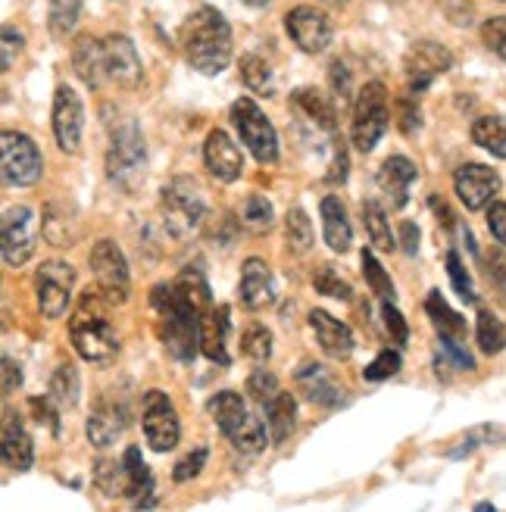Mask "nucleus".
I'll return each instance as SVG.
<instances>
[{"instance_id":"obj_1","label":"nucleus","mask_w":506,"mask_h":512,"mask_svg":"<svg viewBox=\"0 0 506 512\" xmlns=\"http://www.w3.org/2000/svg\"><path fill=\"white\" fill-rule=\"evenodd\" d=\"M185 60L204 75H219L232 63V25L216 7H200L182 25Z\"/></svg>"},{"instance_id":"obj_2","label":"nucleus","mask_w":506,"mask_h":512,"mask_svg":"<svg viewBox=\"0 0 506 512\" xmlns=\"http://www.w3.org/2000/svg\"><path fill=\"white\" fill-rule=\"evenodd\" d=\"M150 303H154V310L160 316V338L169 356L179 363H191L197 356V319L200 316L175 294L172 281L169 285H154Z\"/></svg>"},{"instance_id":"obj_3","label":"nucleus","mask_w":506,"mask_h":512,"mask_svg":"<svg viewBox=\"0 0 506 512\" xmlns=\"http://www.w3.org/2000/svg\"><path fill=\"white\" fill-rule=\"evenodd\" d=\"M160 210H163L166 232L175 241H188L200 232V225H204V219H207L204 188L197 185V178H188V175L172 178V182L163 188Z\"/></svg>"},{"instance_id":"obj_4","label":"nucleus","mask_w":506,"mask_h":512,"mask_svg":"<svg viewBox=\"0 0 506 512\" xmlns=\"http://www.w3.org/2000/svg\"><path fill=\"white\" fill-rule=\"evenodd\" d=\"M147 172V147L135 119L110 122V150H107V175L122 191H135Z\"/></svg>"},{"instance_id":"obj_5","label":"nucleus","mask_w":506,"mask_h":512,"mask_svg":"<svg viewBox=\"0 0 506 512\" xmlns=\"http://www.w3.org/2000/svg\"><path fill=\"white\" fill-rule=\"evenodd\" d=\"M69 338H72L75 353H79L82 360H88V363H97V366L113 363V360H116V353H119V338H116V331H113V325L104 319V313H100L97 306H94L91 291L82 297L79 313H75L72 322H69Z\"/></svg>"},{"instance_id":"obj_6","label":"nucleus","mask_w":506,"mask_h":512,"mask_svg":"<svg viewBox=\"0 0 506 512\" xmlns=\"http://www.w3.org/2000/svg\"><path fill=\"white\" fill-rule=\"evenodd\" d=\"M210 416L219 425V431L232 441L235 450L241 453H260L266 447V428L260 419L247 413V403L235 391H219L210 403Z\"/></svg>"},{"instance_id":"obj_7","label":"nucleus","mask_w":506,"mask_h":512,"mask_svg":"<svg viewBox=\"0 0 506 512\" xmlns=\"http://www.w3.org/2000/svg\"><path fill=\"white\" fill-rule=\"evenodd\" d=\"M388 119H391L388 88L382 82L363 85L357 94V104H353V128H350L357 150H363V153L375 150V144L388 132Z\"/></svg>"},{"instance_id":"obj_8","label":"nucleus","mask_w":506,"mask_h":512,"mask_svg":"<svg viewBox=\"0 0 506 512\" xmlns=\"http://www.w3.org/2000/svg\"><path fill=\"white\" fill-rule=\"evenodd\" d=\"M44 172L38 144L22 132H0V185L32 188Z\"/></svg>"},{"instance_id":"obj_9","label":"nucleus","mask_w":506,"mask_h":512,"mask_svg":"<svg viewBox=\"0 0 506 512\" xmlns=\"http://www.w3.org/2000/svg\"><path fill=\"white\" fill-rule=\"evenodd\" d=\"M232 122L241 135V144L253 153V160L272 166L278 160V135L269 116L257 107V100L241 97L232 104Z\"/></svg>"},{"instance_id":"obj_10","label":"nucleus","mask_w":506,"mask_h":512,"mask_svg":"<svg viewBox=\"0 0 506 512\" xmlns=\"http://www.w3.org/2000/svg\"><path fill=\"white\" fill-rule=\"evenodd\" d=\"M91 272L97 278V294L113 306L129 300V263L116 241H97L91 250Z\"/></svg>"},{"instance_id":"obj_11","label":"nucleus","mask_w":506,"mask_h":512,"mask_svg":"<svg viewBox=\"0 0 506 512\" xmlns=\"http://www.w3.org/2000/svg\"><path fill=\"white\" fill-rule=\"evenodd\" d=\"M38 247V219L29 207H10L0 213V253L10 266H25Z\"/></svg>"},{"instance_id":"obj_12","label":"nucleus","mask_w":506,"mask_h":512,"mask_svg":"<svg viewBox=\"0 0 506 512\" xmlns=\"http://www.w3.org/2000/svg\"><path fill=\"white\" fill-rule=\"evenodd\" d=\"M141 425H144V438L150 444V450L166 453L179 444L182 438V425H179V413H175L172 400L163 391H147L141 400Z\"/></svg>"},{"instance_id":"obj_13","label":"nucleus","mask_w":506,"mask_h":512,"mask_svg":"<svg viewBox=\"0 0 506 512\" xmlns=\"http://www.w3.org/2000/svg\"><path fill=\"white\" fill-rule=\"evenodd\" d=\"M75 288V269L63 260H47L35 272V291H38V310L44 319H63Z\"/></svg>"},{"instance_id":"obj_14","label":"nucleus","mask_w":506,"mask_h":512,"mask_svg":"<svg viewBox=\"0 0 506 512\" xmlns=\"http://www.w3.org/2000/svg\"><path fill=\"white\" fill-rule=\"evenodd\" d=\"M285 29L291 35V41L303 50V54H322V50L332 44V19H328L322 10L300 4L285 16Z\"/></svg>"},{"instance_id":"obj_15","label":"nucleus","mask_w":506,"mask_h":512,"mask_svg":"<svg viewBox=\"0 0 506 512\" xmlns=\"http://www.w3.org/2000/svg\"><path fill=\"white\" fill-rule=\"evenodd\" d=\"M453 66V54L438 44V41H419L407 50V60H403V69H407V82L410 91H425L438 75H444Z\"/></svg>"},{"instance_id":"obj_16","label":"nucleus","mask_w":506,"mask_h":512,"mask_svg":"<svg viewBox=\"0 0 506 512\" xmlns=\"http://www.w3.org/2000/svg\"><path fill=\"white\" fill-rule=\"evenodd\" d=\"M104 47V72L107 79L116 82L125 91H135L144 79V66L138 57V47L132 44V38L125 35H110L107 41H100Z\"/></svg>"},{"instance_id":"obj_17","label":"nucleus","mask_w":506,"mask_h":512,"mask_svg":"<svg viewBox=\"0 0 506 512\" xmlns=\"http://www.w3.org/2000/svg\"><path fill=\"white\" fill-rule=\"evenodd\" d=\"M82 132H85V107L79 94L69 85H60L54 94V138L60 150L75 153L82 147Z\"/></svg>"},{"instance_id":"obj_18","label":"nucleus","mask_w":506,"mask_h":512,"mask_svg":"<svg viewBox=\"0 0 506 512\" xmlns=\"http://www.w3.org/2000/svg\"><path fill=\"white\" fill-rule=\"evenodd\" d=\"M453 188H457V197L463 200L466 210H482L497 194L500 178L494 169H488L482 163H463L457 169V175H453Z\"/></svg>"},{"instance_id":"obj_19","label":"nucleus","mask_w":506,"mask_h":512,"mask_svg":"<svg viewBox=\"0 0 506 512\" xmlns=\"http://www.w3.org/2000/svg\"><path fill=\"white\" fill-rule=\"evenodd\" d=\"M35 463V444L32 434L25 428L19 413H7L4 419V431H0V466H7L13 472H29Z\"/></svg>"},{"instance_id":"obj_20","label":"nucleus","mask_w":506,"mask_h":512,"mask_svg":"<svg viewBox=\"0 0 506 512\" xmlns=\"http://www.w3.org/2000/svg\"><path fill=\"white\" fill-rule=\"evenodd\" d=\"M125 428H129V406L116 397H100L88 419V441L104 450L116 444V438H122Z\"/></svg>"},{"instance_id":"obj_21","label":"nucleus","mask_w":506,"mask_h":512,"mask_svg":"<svg viewBox=\"0 0 506 512\" xmlns=\"http://www.w3.org/2000/svg\"><path fill=\"white\" fill-rule=\"evenodd\" d=\"M291 107L300 116L303 125H310L313 132L335 135L338 132V107L335 100L319 88H297L291 94Z\"/></svg>"},{"instance_id":"obj_22","label":"nucleus","mask_w":506,"mask_h":512,"mask_svg":"<svg viewBox=\"0 0 506 512\" xmlns=\"http://www.w3.org/2000/svg\"><path fill=\"white\" fill-rule=\"evenodd\" d=\"M204 160H207V169L216 182H225L232 185L241 178L244 172V153L241 147L222 132V128H213L207 135V144H204Z\"/></svg>"},{"instance_id":"obj_23","label":"nucleus","mask_w":506,"mask_h":512,"mask_svg":"<svg viewBox=\"0 0 506 512\" xmlns=\"http://www.w3.org/2000/svg\"><path fill=\"white\" fill-rule=\"evenodd\" d=\"M229 306H210L207 313H200L197 319V350L207 356V360L219 363V366H229Z\"/></svg>"},{"instance_id":"obj_24","label":"nucleus","mask_w":506,"mask_h":512,"mask_svg":"<svg viewBox=\"0 0 506 512\" xmlns=\"http://www.w3.org/2000/svg\"><path fill=\"white\" fill-rule=\"evenodd\" d=\"M294 381H297V391L307 400L319 403V406L338 409V406L347 403V397H344L347 391L338 384V378L328 372L325 366H319V363H307L303 369H297Z\"/></svg>"},{"instance_id":"obj_25","label":"nucleus","mask_w":506,"mask_h":512,"mask_svg":"<svg viewBox=\"0 0 506 512\" xmlns=\"http://www.w3.org/2000/svg\"><path fill=\"white\" fill-rule=\"evenodd\" d=\"M310 328H313L319 347L325 350V356H332V360H347V356L353 353V347H357L350 325H344L341 319H335L332 313H325V310L310 313Z\"/></svg>"},{"instance_id":"obj_26","label":"nucleus","mask_w":506,"mask_h":512,"mask_svg":"<svg viewBox=\"0 0 506 512\" xmlns=\"http://www.w3.org/2000/svg\"><path fill=\"white\" fill-rule=\"evenodd\" d=\"M416 163L407 160V157H388L382 163V169H378L375 175V182L378 188L385 191V197L391 200V207L400 210V207H407V200H410V188L416 182Z\"/></svg>"},{"instance_id":"obj_27","label":"nucleus","mask_w":506,"mask_h":512,"mask_svg":"<svg viewBox=\"0 0 506 512\" xmlns=\"http://www.w3.org/2000/svg\"><path fill=\"white\" fill-rule=\"evenodd\" d=\"M272 300H275L272 272L263 260L250 256L241 269V303L247 306V310H266Z\"/></svg>"},{"instance_id":"obj_28","label":"nucleus","mask_w":506,"mask_h":512,"mask_svg":"<svg viewBox=\"0 0 506 512\" xmlns=\"http://www.w3.org/2000/svg\"><path fill=\"white\" fill-rule=\"evenodd\" d=\"M122 478H125V497H132L138 509L154 506V478L144 463V456L138 447H129L122 456Z\"/></svg>"},{"instance_id":"obj_29","label":"nucleus","mask_w":506,"mask_h":512,"mask_svg":"<svg viewBox=\"0 0 506 512\" xmlns=\"http://www.w3.org/2000/svg\"><path fill=\"white\" fill-rule=\"evenodd\" d=\"M41 235L50 247H72L79 241V213L69 203H47L41 219Z\"/></svg>"},{"instance_id":"obj_30","label":"nucleus","mask_w":506,"mask_h":512,"mask_svg":"<svg viewBox=\"0 0 506 512\" xmlns=\"http://www.w3.org/2000/svg\"><path fill=\"white\" fill-rule=\"evenodd\" d=\"M72 69L75 75L88 85V88H100L107 79L104 72V47L94 35H79V41L72 44Z\"/></svg>"},{"instance_id":"obj_31","label":"nucleus","mask_w":506,"mask_h":512,"mask_svg":"<svg viewBox=\"0 0 506 512\" xmlns=\"http://www.w3.org/2000/svg\"><path fill=\"white\" fill-rule=\"evenodd\" d=\"M319 213H322V235H325V244L332 247L335 253H347L350 244H353V228H350V219H347V210L338 197H322L319 203Z\"/></svg>"},{"instance_id":"obj_32","label":"nucleus","mask_w":506,"mask_h":512,"mask_svg":"<svg viewBox=\"0 0 506 512\" xmlns=\"http://www.w3.org/2000/svg\"><path fill=\"white\" fill-rule=\"evenodd\" d=\"M266 409V428H269V441L272 444H282L291 438L294 431V419H297V403L288 391L278 388V394L272 400L263 403Z\"/></svg>"},{"instance_id":"obj_33","label":"nucleus","mask_w":506,"mask_h":512,"mask_svg":"<svg viewBox=\"0 0 506 512\" xmlns=\"http://www.w3.org/2000/svg\"><path fill=\"white\" fill-rule=\"evenodd\" d=\"M172 288H175V294H179L197 316H200V313H207L210 306H213V294H210L207 278H204V272L194 269V266L182 269L179 278L172 281Z\"/></svg>"},{"instance_id":"obj_34","label":"nucleus","mask_w":506,"mask_h":512,"mask_svg":"<svg viewBox=\"0 0 506 512\" xmlns=\"http://www.w3.org/2000/svg\"><path fill=\"white\" fill-rule=\"evenodd\" d=\"M425 313L432 316L438 335L447 341H463L466 338V322L457 310H450V303L441 297V291H432L425 300Z\"/></svg>"},{"instance_id":"obj_35","label":"nucleus","mask_w":506,"mask_h":512,"mask_svg":"<svg viewBox=\"0 0 506 512\" xmlns=\"http://www.w3.org/2000/svg\"><path fill=\"white\" fill-rule=\"evenodd\" d=\"M363 225H366V232H369V241L375 250H382V253H391L397 247L394 235H391V222H388V213L378 207L375 200H366L363 203Z\"/></svg>"},{"instance_id":"obj_36","label":"nucleus","mask_w":506,"mask_h":512,"mask_svg":"<svg viewBox=\"0 0 506 512\" xmlns=\"http://www.w3.org/2000/svg\"><path fill=\"white\" fill-rule=\"evenodd\" d=\"M241 79H244V85L253 94H260V97H272L275 88H278L275 85V69L263 57H257V54H247L241 60Z\"/></svg>"},{"instance_id":"obj_37","label":"nucleus","mask_w":506,"mask_h":512,"mask_svg":"<svg viewBox=\"0 0 506 512\" xmlns=\"http://www.w3.org/2000/svg\"><path fill=\"white\" fill-rule=\"evenodd\" d=\"M79 391H82V381H79V372H75V366L63 363L57 366L54 378H50V400H54L60 409H72L75 403H79Z\"/></svg>"},{"instance_id":"obj_38","label":"nucleus","mask_w":506,"mask_h":512,"mask_svg":"<svg viewBox=\"0 0 506 512\" xmlns=\"http://www.w3.org/2000/svg\"><path fill=\"white\" fill-rule=\"evenodd\" d=\"M472 141L478 147L491 150L497 160L506 157V135H503V119L500 116H478L472 122Z\"/></svg>"},{"instance_id":"obj_39","label":"nucleus","mask_w":506,"mask_h":512,"mask_svg":"<svg viewBox=\"0 0 506 512\" xmlns=\"http://www.w3.org/2000/svg\"><path fill=\"white\" fill-rule=\"evenodd\" d=\"M241 225L253 235H263L275 225V207L263 197V194H250L241 207Z\"/></svg>"},{"instance_id":"obj_40","label":"nucleus","mask_w":506,"mask_h":512,"mask_svg":"<svg viewBox=\"0 0 506 512\" xmlns=\"http://www.w3.org/2000/svg\"><path fill=\"white\" fill-rule=\"evenodd\" d=\"M79 16H82V0H50V10H47L50 35L54 38L72 35V29L79 25Z\"/></svg>"},{"instance_id":"obj_41","label":"nucleus","mask_w":506,"mask_h":512,"mask_svg":"<svg viewBox=\"0 0 506 512\" xmlns=\"http://www.w3.org/2000/svg\"><path fill=\"white\" fill-rule=\"evenodd\" d=\"M285 241H288V250L297 253V256L313 250V241H316L313 238V222L303 210H291L285 216Z\"/></svg>"},{"instance_id":"obj_42","label":"nucleus","mask_w":506,"mask_h":512,"mask_svg":"<svg viewBox=\"0 0 506 512\" xmlns=\"http://www.w3.org/2000/svg\"><path fill=\"white\" fill-rule=\"evenodd\" d=\"M475 338H478V347L488 356H497L506 344V331H503V322L491 313V310H482L478 313V325H475Z\"/></svg>"},{"instance_id":"obj_43","label":"nucleus","mask_w":506,"mask_h":512,"mask_svg":"<svg viewBox=\"0 0 506 512\" xmlns=\"http://www.w3.org/2000/svg\"><path fill=\"white\" fill-rule=\"evenodd\" d=\"M241 353L247 356V360L253 363H269V356H272V331L260 322H253L244 328V335H241Z\"/></svg>"},{"instance_id":"obj_44","label":"nucleus","mask_w":506,"mask_h":512,"mask_svg":"<svg viewBox=\"0 0 506 512\" xmlns=\"http://www.w3.org/2000/svg\"><path fill=\"white\" fill-rule=\"evenodd\" d=\"M94 484L107 497H125L122 463H116V459H97V466H94Z\"/></svg>"},{"instance_id":"obj_45","label":"nucleus","mask_w":506,"mask_h":512,"mask_svg":"<svg viewBox=\"0 0 506 512\" xmlns=\"http://www.w3.org/2000/svg\"><path fill=\"white\" fill-rule=\"evenodd\" d=\"M363 275H366V281H369V288H372L375 297L394 300V281L388 278V272L382 269V263L375 260L372 250H363Z\"/></svg>"},{"instance_id":"obj_46","label":"nucleus","mask_w":506,"mask_h":512,"mask_svg":"<svg viewBox=\"0 0 506 512\" xmlns=\"http://www.w3.org/2000/svg\"><path fill=\"white\" fill-rule=\"evenodd\" d=\"M447 275H450V285L457 291L466 303H478V294H475V285H472V275L466 269V263L460 260L457 250L447 253Z\"/></svg>"},{"instance_id":"obj_47","label":"nucleus","mask_w":506,"mask_h":512,"mask_svg":"<svg viewBox=\"0 0 506 512\" xmlns=\"http://www.w3.org/2000/svg\"><path fill=\"white\" fill-rule=\"evenodd\" d=\"M500 438H503V431H500V425H478V428H472L466 438H463V444L457 447V450H450V456L453 459H463V456H469L472 450H478V447H485V444H500Z\"/></svg>"},{"instance_id":"obj_48","label":"nucleus","mask_w":506,"mask_h":512,"mask_svg":"<svg viewBox=\"0 0 506 512\" xmlns=\"http://www.w3.org/2000/svg\"><path fill=\"white\" fill-rule=\"evenodd\" d=\"M313 288H316V294H325V297H338V300H350V285L347 281L332 269V266H322V269H316V275H313Z\"/></svg>"},{"instance_id":"obj_49","label":"nucleus","mask_w":506,"mask_h":512,"mask_svg":"<svg viewBox=\"0 0 506 512\" xmlns=\"http://www.w3.org/2000/svg\"><path fill=\"white\" fill-rule=\"evenodd\" d=\"M400 366H403V356H400V350H382L375 356V360L363 369V378L366 381H385V378H391V375H397L400 372Z\"/></svg>"},{"instance_id":"obj_50","label":"nucleus","mask_w":506,"mask_h":512,"mask_svg":"<svg viewBox=\"0 0 506 512\" xmlns=\"http://www.w3.org/2000/svg\"><path fill=\"white\" fill-rule=\"evenodd\" d=\"M25 47V35L13 25H0V72H7Z\"/></svg>"},{"instance_id":"obj_51","label":"nucleus","mask_w":506,"mask_h":512,"mask_svg":"<svg viewBox=\"0 0 506 512\" xmlns=\"http://www.w3.org/2000/svg\"><path fill=\"white\" fill-rule=\"evenodd\" d=\"M247 394H250L253 403L263 406L266 400H272L278 394V378L269 369H257V372L247 378Z\"/></svg>"},{"instance_id":"obj_52","label":"nucleus","mask_w":506,"mask_h":512,"mask_svg":"<svg viewBox=\"0 0 506 512\" xmlns=\"http://www.w3.org/2000/svg\"><path fill=\"white\" fill-rule=\"evenodd\" d=\"M207 459H210V450H207V447H197V450H191L185 459H179V466H175L172 478L179 481V484H185V481L197 478V475H200V469L207 466Z\"/></svg>"},{"instance_id":"obj_53","label":"nucleus","mask_w":506,"mask_h":512,"mask_svg":"<svg viewBox=\"0 0 506 512\" xmlns=\"http://www.w3.org/2000/svg\"><path fill=\"white\" fill-rule=\"evenodd\" d=\"M382 319H385V331L391 335L394 344H407L410 341V328H407V319L400 316V310L391 303V300H382Z\"/></svg>"},{"instance_id":"obj_54","label":"nucleus","mask_w":506,"mask_h":512,"mask_svg":"<svg viewBox=\"0 0 506 512\" xmlns=\"http://www.w3.org/2000/svg\"><path fill=\"white\" fill-rule=\"evenodd\" d=\"M347 169H350V160H347V141L344 138H335L332 141V163H328V182L332 185H344L347 182Z\"/></svg>"},{"instance_id":"obj_55","label":"nucleus","mask_w":506,"mask_h":512,"mask_svg":"<svg viewBox=\"0 0 506 512\" xmlns=\"http://www.w3.org/2000/svg\"><path fill=\"white\" fill-rule=\"evenodd\" d=\"M32 413L41 425H47L54 434H60V406L50 397H35L32 400Z\"/></svg>"},{"instance_id":"obj_56","label":"nucleus","mask_w":506,"mask_h":512,"mask_svg":"<svg viewBox=\"0 0 506 512\" xmlns=\"http://www.w3.org/2000/svg\"><path fill=\"white\" fill-rule=\"evenodd\" d=\"M328 82H332V91L341 100V107L350 104V91H353V85H350V69L341 60H335L332 69H328Z\"/></svg>"},{"instance_id":"obj_57","label":"nucleus","mask_w":506,"mask_h":512,"mask_svg":"<svg viewBox=\"0 0 506 512\" xmlns=\"http://www.w3.org/2000/svg\"><path fill=\"white\" fill-rule=\"evenodd\" d=\"M19 384H22V369L13 360H0V394L4 397L16 394Z\"/></svg>"},{"instance_id":"obj_58","label":"nucleus","mask_w":506,"mask_h":512,"mask_svg":"<svg viewBox=\"0 0 506 512\" xmlns=\"http://www.w3.org/2000/svg\"><path fill=\"white\" fill-rule=\"evenodd\" d=\"M488 228L497 244L506 241V203L503 200H491V210H488Z\"/></svg>"},{"instance_id":"obj_59","label":"nucleus","mask_w":506,"mask_h":512,"mask_svg":"<svg viewBox=\"0 0 506 512\" xmlns=\"http://www.w3.org/2000/svg\"><path fill=\"white\" fill-rule=\"evenodd\" d=\"M485 44L494 50V54L503 60V32H506V19L503 16H494L491 22H485Z\"/></svg>"},{"instance_id":"obj_60","label":"nucleus","mask_w":506,"mask_h":512,"mask_svg":"<svg viewBox=\"0 0 506 512\" xmlns=\"http://www.w3.org/2000/svg\"><path fill=\"white\" fill-rule=\"evenodd\" d=\"M400 247H403V253L416 256V250H419V228L413 222H403L400 225Z\"/></svg>"},{"instance_id":"obj_61","label":"nucleus","mask_w":506,"mask_h":512,"mask_svg":"<svg viewBox=\"0 0 506 512\" xmlns=\"http://www.w3.org/2000/svg\"><path fill=\"white\" fill-rule=\"evenodd\" d=\"M400 113H403V119H400L403 135H413V132H419V110H413L410 100H400Z\"/></svg>"},{"instance_id":"obj_62","label":"nucleus","mask_w":506,"mask_h":512,"mask_svg":"<svg viewBox=\"0 0 506 512\" xmlns=\"http://www.w3.org/2000/svg\"><path fill=\"white\" fill-rule=\"evenodd\" d=\"M475 512H497V506H494V503H478Z\"/></svg>"},{"instance_id":"obj_63","label":"nucleus","mask_w":506,"mask_h":512,"mask_svg":"<svg viewBox=\"0 0 506 512\" xmlns=\"http://www.w3.org/2000/svg\"><path fill=\"white\" fill-rule=\"evenodd\" d=\"M244 4H247V7H257V10H260V7H266V4H269V0H244Z\"/></svg>"},{"instance_id":"obj_64","label":"nucleus","mask_w":506,"mask_h":512,"mask_svg":"<svg viewBox=\"0 0 506 512\" xmlns=\"http://www.w3.org/2000/svg\"><path fill=\"white\" fill-rule=\"evenodd\" d=\"M322 4H328V7H344L347 0H322Z\"/></svg>"}]
</instances>
